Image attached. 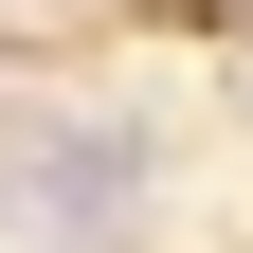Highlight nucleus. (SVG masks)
I'll use <instances>...</instances> for the list:
<instances>
[{"label":"nucleus","instance_id":"1","mask_svg":"<svg viewBox=\"0 0 253 253\" xmlns=\"http://www.w3.org/2000/svg\"><path fill=\"white\" fill-rule=\"evenodd\" d=\"M18 199H37L54 253H126V217H145V145H126V126H37V145H18Z\"/></svg>","mask_w":253,"mask_h":253}]
</instances>
